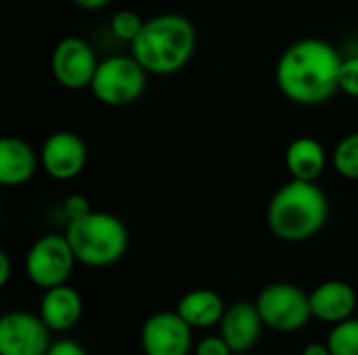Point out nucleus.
<instances>
[{
    "label": "nucleus",
    "instance_id": "27",
    "mask_svg": "<svg viewBox=\"0 0 358 355\" xmlns=\"http://www.w3.org/2000/svg\"><path fill=\"white\" fill-rule=\"evenodd\" d=\"M111 0H73V4H78L80 8L84 10H96V8H103L107 6Z\"/></svg>",
    "mask_w": 358,
    "mask_h": 355
},
{
    "label": "nucleus",
    "instance_id": "24",
    "mask_svg": "<svg viewBox=\"0 0 358 355\" xmlns=\"http://www.w3.org/2000/svg\"><path fill=\"white\" fill-rule=\"evenodd\" d=\"M46 355H88V352L73 339H59V341H52Z\"/></svg>",
    "mask_w": 358,
    "mask_h": 355
},
{
    "label": "nucleus",
    "instance_id": "18",
    "mask_svg": "<svg viewBox=\"0 0 358 355\" xmlns=\"http://www.w3.org/2000/svg\"><path fill=\"white\" fill-rule=\"evenodd\" d=\"M331 163L346 180H358V130L346 134L334 149Z\"/></svg>",
    "mask_w": 358,
    "mask_h": 355
},
{
    "label": "nucleus",
    "instance_id": "20",
    "mask_svg": "<svg viewBox=\"0 0 358 355\" xmlns=\"http://www.w3.org/2000/svg\"><path fill=\"white\" fill-rule=\"evenodd\" d=\"M143 25H145V21L134 10H117L109 23L113 36L124 42H130V44L138 38V33L143 31Z\"/></svg>",
    "mask_w": 358,
    "mask_h": 355
},
{
    "label": "nucleus",
    "instance_id": "21",
    "mask_svg": "<svg viewBox=\"0 0 358 355\" xmlns=\"http://www.w3.org/2000/svg\"><path fill=\"white\" fill-rule=\"evenodd\" d=\"M340 92L358 98V54L344 56L340 67Z\"/></svg>",
    "mask_w": 358,
    "mask_h": 355
},
{
    "label": "nucleus",
    "instance_id": "3",
    "mask_svg": "<svg viewBox=\"0 0 358 355\" xmlns=\"http://www.w3.org/2000/svg\"><path fill=\"white\" fill-rule=\"evenodd\" d=\"M195 46V25L178 13H164L145 21L143 31L130 44L132 56L151 75L178 73L191 61Z\"/></svg>",
    "mask_w": 358,
    "mask_h": 355
},
{
    "label": "nucleus",
    "instance_id": "7",
    "mask_svg": "<svg viewBox=\"0 0 358 355\" xmlns=\"http://www.w3.org/2000/svg\"><path fill=\"white\" fill-rule=\"evenodd\" d=\"M78 259L65 234H44L25 253V276L42 291L67 285Z\"/></svg>",
    "mask_w": 358,
    "mask_h": 355
},
{
    "label": "nucleus",
    "instance_id": "5",
    "mask_svg": "<svg viewBox=\"0 0 358 355\" xmlns=\"http://www.w3.org/2000/svg\"><path fill=\"white\" fill-rule=\"evenodd\" d=\"M147 75L149 73L132 54L107 56L96 67L90 92L107 107H126L143 96L147 88Z\"/></svg>",
    "mask_w": 358,
    "mask_h": 355
},
{
    "label": "nucleus",
    "instance_id": "12",
    "mask_svg": "<svg viewBox=\"0 0 358 355\" xmlns=\"http://www.w3.org/2000/svg\"><path fill=\"white\" fill-rule=\"evenodd\" d=\"M264 322L258 314L256 303L235 301L227 305L224 318L220 322V337L233 349L235 355H245L254 349L262 337Z\"/></svg>",
    "mask_w": 358,
    "mask_h": 355
},
{
    "label": "nucleus",
    "instance_id": "14",
    "mask_svg": "<svg viewBox=\"0 0 358 355\" xmlns=\"http://www.w3.org/2000/svg\"><path fill=\"white\" fill-rule=\"evenodd\" d=\"M84 314V301L82 295L69 287H55L50 291H44L40 301L38 316L48 326L50 333H67L71 331Z\"/></svg>",
    "mask_w": 358,
    "mask_h": 355
},
{
    "label": "nucleus",
    "instance_id": "26",
    "mask_svg": "<svg viewBox=\"0 0 358 355\" xmlns=\"http://www.w3.org/2000/svg\"><path fill=\"white\" fill-rule=\"evenodd\" d=\"M302 355H331L327 343H310L302 349Z\"/></svg>",
    "mask_w": 358,
    "mask_h": 355
},
{
    "label": "nucleus",
    "instance_id": "9",
    "mask_svg": "<svg viewBox=\"0 0 358 355\" xmlns=\"http://www.w3.org/2000/svg\"><path fill=\"white\" fill-rule=\"evenodd\" d=\"M50 331L38 314L15 310L0 318V355H46Z\"/></svg>",
    "mask_w": 358,
    "mask_h": 355
},
{
    "label": "nucleus",
    "instance_id": "13",
    "mask_svg": "<svg viewBox=\"0 0 358 355\" xmlns=\"http://www.w3.org/2000/svg\"><path fill=\"white\" fill-rule=\"evenodd\" d=\"M358 297L352 285L344 280H325L310 293L313 318L336 326L355 318Z\"/></svg>",
    "mask_w": 358,
    "mask_h": 355
},
{
    "label": "nucleus",
    "instance_id": "6",
    "mask_svg": "<svg viewBox=\"0 0 358 355\" xmlns=\"http://www.w3.org/2000/svg\"><path fill=\"white\" fill-rule=\"evenodd\" d=\"M254 303L264 326L275 333H296L313 320L310 293H304L292 282L266 285Z\"/></svg>",
    "mask_w": 358,
    "mask_h": 355
},
{
    "label": "nucleus",
    "instance_id": "8",
    "mask_svg": "<svg viewBox=\"0 0 358 355\" xmlns=\"http://www.w3.org/2000/svg\"><path fill=\"white\" fill-rule=\"evenodd\" d=\"M99 59L92 46L78 36H67L59 40L50 56V71L55 80L67 90L90 88L92 77L99 67Z\"/></svg>",
    "mask_w": 358,
    "mask_h": 355
},
{
    "label": "nucleus",
    "instance_id": "4",
    "mask_svg": "<svg viewBox=\"0 0 358 355\" xmlns=\"http://www.w3.org/2000/svg\"><path fill=\"white\" fill-rule=\"evenodd\" d=\"M65 236L78 264L88 268H107L117 264L130 245L126 224L107 211H90L69 222Z\"/></svg>",
    "mask_w": 358,
    "mask_h": 355
},
{
    "label": "nucleus",
    "instance_id": "10",
    "mask_svg": "<svg viewBox=\"0 0 358 355\" xmlns=\"http://www.w3.org/2000/svg\"><path fill=\"white\" fill-rule=\"evenodd\" d=\"M141 349L145 355H191L193 328L176 312H157L141 328Z\"/></svg>",
    "mask_w": 358,
    "mask_h": 355
},
{
    "label": "nucleus",
    "instance_id": "25",
    "mask_svg": "<svg viewBox=\"0 0 358 355\" xmlns=\"http://www.w3.org/2000/svg\"><path fill=\"white\" fill-rule=\"evenodd\" d=\"M10 270H13V264H10V257L6 251H0V287H6L8 280H10Z\"/></svg>",
    "mask_w": 358,
    "mask_h": 355
},
{
    "label": "nucleus",
    "instance_id": "19",
    "mask_svg": "<svg viewBox=\"0 0 358 355\" xmlns=\"http://www.w3.org/2000/svg\"><path fill=\"white\" fill-rule=\"evenodd\" d=\"M325 343L331 355H358V318L331 326Z\"/></svg>",
    "mask_w": 358,
    "mask_h": 355
},
{
    "label": "nucleus",
    "instance_id": "16",
    "mask_svg": "<svg viewBox=\"0 0 358 355\" xmlns=\"http://www.w3.org/2000/svg\"><path fill=\"white\" fill-rule=\"evenodd\" d=\"M174 312L193 331L195 328H212V326H220L224 312H227V303L216 291L199 287V289L185 293L178 299V305Z\"/></svg>",
    "mask_w": 358,
    "mask_h": 355
},
{
    "label": "nucleus",
    "instance_id": "23",
    "mask_svg": "<svg viewBox=\"0 0 358 355\" xmlns=\"http://www.w3.org/2000/svg\"><path fill=\"white\" fill-rule=\"evenodd\" d=\"M63 209H65L69 222H73V220H78V218H82V216H86V213L92 211L90 205H88V199L82 197V195H71V197H67Z\"/></svg>",
    "mask_w": 358,
    "mask_h": 355
},
{
    "label": "nucleus",
    "instance_id": "2",
    "mask_svg": "<svg viewBox=\"0 0 358 355\" xmlns=\"http://www.w3.org/2000/svg\"><path fill=\"white\" fill-rule=\"evenodd\" d=\"M329 220V199L315 182L289 180L277 188L266 207L268 230L285 243L315 239Z\"/></svg>",
    "mask_w": 358,
    "mask_h": 355
},
{
    "label": "nucleus",
    "instance_id": "17",
    "mask_svg": "<svg viewBox=\"0 0 358 355\" xmlns=\"http://www.w3.org/2000/svg\"><path fill=\"white\" fill-rule=\"evenodd\" d=\"M327 161L329 159L325 146L313 136H300L292 140L285 151V167L292 180L317 184L327 167Z\"/></svg>",
    "mask_w": 358,
    "mask_h": 355
},
{
    "label": "nucleus",
    "instance_id": "1",
    "mask_svg": "<svg viewBox=\"0 0 358 355\" xmlns=\"http://www.w3.org/2000/svg\"><path fill=\"white\" fill-rule=\"evenodd\" d=\"M342 61L344 56L329 42L304 38L283 50L275 80L287 100L304 107L323 105L340 92Z\"/></svg>",
    "mask_w": 358,
    "mask_h": 355
},
{
    "label": "nucleus",
    "instance_id": "15",
    "mask_svg": "<svg viewBox=\"0 0 358 355\" xmlns=\"http://www.w3.org/2000/svg\"><path fill=\"white\" fill-rule=\"evenodd\" d=\"M40 167V153L17 136L0 140V184L15 188L27 184Z\"/></svg>",
    "mask_w": 358,
    "mask_h": 355
},
{
    "label": "nucleus",
    "instance_id": "11",
    "mask_svg": "<svg viewBox=\"0 0 358 355\" xmlns=\"http://www.w3.org/2000/svg\"><path fill=\"white\" fill-rule=\"evenodd\" d=\"M88 163V146L82 136L69 130L52 132L40 146V167L59 182L78 178Z\"/></svg>",
    "mask_w": 358,
    "mask_h": 355
},
{
    "label": "nucleus",
    "instance_id": "22",
    "mask_svg": "<svg viewBox=\"0 0 358 355\" xmlns=\"http://www.w3.org/2000/svg\"><path fill=\"white\" fill-rule=\"evenodd\" d=\"M195 355H235L233 349L227 345V341L220 337V335H212V337H206L201 339L197 345H195Z\"/></svg>",
    "mask_w": 358,
    "mask_h": 355
}]
</instances>
